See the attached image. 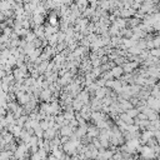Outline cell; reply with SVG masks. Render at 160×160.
<instances>
[{"mask_svg": "<svg viewBox=\"0 0 160 160\" xmlns=\"http://www.w3.org/2000/svg\"><path fill=\"white\" fill-rule=\"evenodd\" d=\"M122 66H115L111 71H110V74H111V76H114V78H120V75L122 74Z\"/></svg>", "mask_w": 160, "mask_h": 160, "instance_id": "obj_1", "label": "cell"}, {"mask_svg": "<svg viewBox=\"0 0 160 160\" xmlns=\"http://www.w3.org/2000/svg\"><path fill=\"white\" fill-rule=\"evenodd\" d=\"M56 19H58V16H56L55 14H52L51 16H49V24H50V25H52V26H55V25L58 24Z\"/></svg>", "mask_w": 160, "mask_h": 160, "instance_id": "obj_2", "label": "cell"}, {"mask_svg": "<svg viewBox=\"0 0 160 160\" xmlns=\"http://www.w3.org/2000/svg\"><path fill=\"white\" fill-rule=\"evenodd\" d=\"M149 54L151 56H160V49H151Z\"/></svg>", "mask_w": 160, "mask_h": 160, "instance_id": "obj_3", "label": "cell"}, {"mask_svg": "<svg viewBox=\"0 0 160 160\" xmlns=\"http://www.w3.org/2000/svg\"><path fill=\"white\" fill-rule=\"evenodd\" d=\"M5 75H6V74H5V70H4V68L1 66V68H0V80H2V78H4Z\"/></svg>", "mask_w": 160, "mask_h": 160, "instance_id": "obj_4", "label": "cell"}]
</instances>
